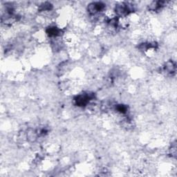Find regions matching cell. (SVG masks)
Returning <instances> with one entry per match:
<instances>
[{"label": "cell", "mask_w": 177, "mask_h": 177, "mask_svg": "<svg viewBox=\"0 0 177 177\" xmlns=\"http://www.w3.org/2000/svg\"><path fill=\"white\" fill-rule=\"evenodd\" d=\"M90 98L88 95H78L76 99V101L77 102V105H78L79 106H84L88 103L89 101Z\"/></svg>", "instance_id": "6da1fadb"}]
</instances>
